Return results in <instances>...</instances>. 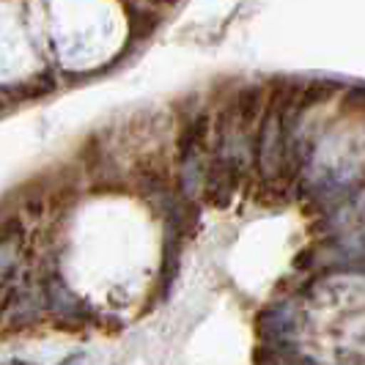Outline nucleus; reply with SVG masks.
<instances>
[{
    "label": "nucleus",
    "mask_w": 365,
    "mask_h": 365,
    "mask_svg": "<svg viewBox=\"0 0 365 365\" xmlns=\"http://www.w3.org/2000/svg\"><path fill=\"white\" fill-rule=\"evenodd\" d=\"M239 182H242V165L234 157L217 154L203 173V198H206V203L222 209L231 203Z\"/></svg>",
    "instance_id": "1"
},
{
    "label": "nucleus",
    "mask_w": 365,
    "mask_h": 365,
    "mask_svg": "<svg viewBox=\"0 0 365 365\" xmlns=\"http://www.w3.org/2000/svg\"><path fill=\"white\" fill-rule=\"evenodd\" d=\"M44 302L58 319H66V322H80L88 316V305L58 277H50L44 283Z\"/></svg>",
    "instance_id": "2"
},
{
    "label": "nucleus",
    "mask_w": 365,
    "mask_h": 365,
    "mask_svg": "<svg viewBox=\"0 0 365 365\" xmlns=\"http://www.w3.org/2000/svg\"><path fill=\"white\" fill-rule=\"evenodd\" d=\"M264 108H267V96H264V88L261 86H245L242 91L234 96L231 102V118H234V127L242 129H256L261 115H264Z\"/></svg>",
    "instance_id": "3"
},
{
    "label": "nucleus",
    "mask_w": 365,
    "mask_h": 365,
    "mask_svg": "<svg viewBox=\"0 0 365 365\" xmlns=\"http://www.w3.org/2000/svg\"><path fill=\"white\" fill-rule=\"evenodd\" d=\"M19 253H22V222L19 220L0 222V277H6L17 267Z\"/></svg>",
    "instance_id": "4"
},
{
    "label": "nucleus",
    "mask_w": 365,
    "mask_h": 365,
    "mask_svg": "<svg viewBox=\"0 0 365 365\" xmlns=\"http://www.w3.org/2000/svg\"><path fill=\"white\" fill-rule=\"evenodd\" d=\"M209 129H212V118L203 115V113L201 115H195L190 124H184L182 135H179V157H182V163L195 160V154L206 148Z\"/></svg>",
    "instance_id": "5"
},
{
    "label": "nucleus",
    "mask_w": 365,
    "mask_h": 365,
    "mask_svg": "<svg viewBox=\"0 0 365 365\" xmlns=\"http://www.w3.org/2000/svg\"><path fill=\"white\" fill-rule=\"evenodd\" d=\"M338 91V86L332 83H324V80H316V83H308V86H299V93H297V102H294V115H302L305 110L316 108L322 102H327L332 93Z\"/></svg>",
    "instance_id": "6"
},
{
    "label": "nucleus",
    "mask_w": 365,
    "mask_h": 365,
    "mask_svg": "<svg viewBox=\"0 0 365 365\" xmlns=\"http://www.w3.org/2000/svg\"><path fill=\"white\" fill-rule=\"evenodd\" d=\"M61 365H80V360L74 357V360H63V363H61Z\"/></svg>",
    "instance_id": "7"
},
{
    "label": "nucleus",
    "mask_w": 365,
    "mask_h": 365,
    "mask_svg": "<svg viewBox=\"0 0 365 365\" xmlns=\"http://www.w3.org/2000/svg\"><path fill=\"white\" fill-rule=\"evenodd\" d=\"M6 365H28V363H6Z\"/></svg>",
    "instance_id": "8"
}]
</instances>
